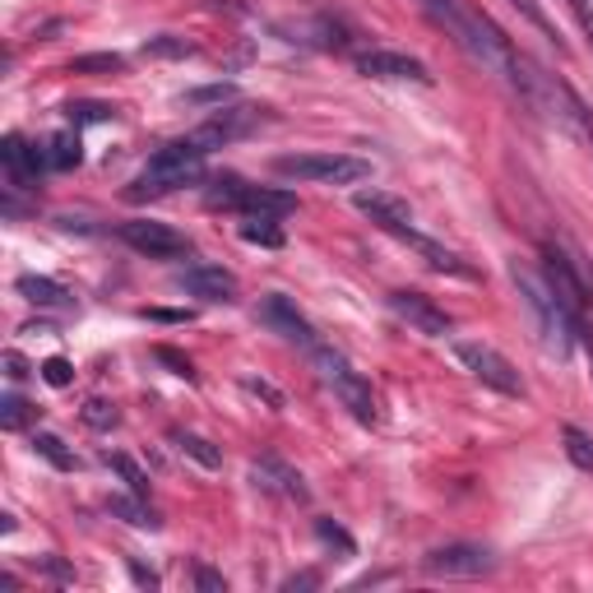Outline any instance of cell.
<instances>
[{
    "mask_svg": "<svg viewBox=\"0 0 593 593\" xmlns=\"http://www.w3.org/2000/svg\"><path fill=\"white\" fill-rule=\"evenodd\" d=\"M256 121H260V112H256V108H237V112H223V116H214V121H204L195 135H200L209 148H214V144H227V139L246 135Z\"/></svg>",
    "mask_w": 593,
    "mask_h": 593,
    "instance_id": "e0dca14e",
    "label": "cell"
},
{
    "mask_svg": "<svg viewBox=\"0 0 593 593\" xmlns=\"http://www.w3.org/2000/svg\"><path fill=\"white\" fill-rule=\"evenodd\" d=\"M357 214H367L380 232H394V237H404V232L413 227L409 200L390 195V190H362V195H357Z\"/></svg>",
    "mask_w": 593,
    "mask_h": 593,
    "instance_id": "4fadbf2b",
    "label": "cell"
},
{
    "mask_svg": "<svg viewBox=\"0 0 593 593\" xmlns=\"http://www.w3.org/2000/svg\"><path fill=\"white\" fill-rule=\"evenodd\" d=\"M83 422L98 432H108V427H116V409L108 404V399H89V404H83Z\"/></svg>",
    "mask_w": 593,
    "mask_h": 593,
    "instance_id": "1f68e13d",
    "label": "cell"
},
{
    "mask_svg": "<svg viewBox=\"0 0 593 593\" xmlns=\"http://www.w3.org/2000/svg\"><path fill=\"white\" fill-rule=\"evenodd\" d=\"M158 362H167V367H172V376H186V380H195V367H190L186 357H181V353H172V348H158Z\"/></svg>",
    "mask_w": 593,
    "mask_h": 593,
    "instance_id": "e575fe53",
    "label": "cell"
},
{
    "mask_svg": "<svg viewBox=\"0 0 593 593\" xmlns=\"http://www.w3.org/2000/svg\"><path fill=\"white\" fill-rule=\"evenodd\" d=\"M131 575H135V584H144V589H158V575H154V570H144L139 561H131Z\"/></svg>",
    "mask_w": 593,
    "mask_h": 593,
    "instance_id": "74e56055",
    "label": "cell"
},
{
    "mask_svg": "<svg viewBox=\"0 0 593 593\" xmlns=\"http://www.w3.org/2000/svg\"><path fill=\"white\" fill-rule=\"evenodd\" d=\"M260 321H265L273 334H283L288 344H296V348H306V353L321 348V338H315L311 321L288 302L283 292H269V296H265V302H260Z\"/></svg>",
    "mask_w": 593,
    "mask_h": 593,
    "instance_id": "8fae6325",
    "label": "cell"
},
{
    "mask_svg": "<svg viewBox=\"0 0 593 593\" xmlns=\"http://www.w3.org/2000/svg\"><path fill=\"white\" fill-rule=\"evenodd\" d=\"M455 362L469 371L473 380H482L486 390H496V394H524V380L511 367V357H501L492 344H482V338H459V344H455Z\"/></svg>",
    "mask_w": 593,
    "mask_h": 593,
    "instance_id": "52a82bcc",
    "label": "cell"
},
{
    "mask_svg": "<svg viewBox=\"0 0 593 593\" xmlns=\"http://www.w3.org/2000/svg\"><path fill=\"white\" fill-rule=\"evenodd\" d=\"M108 463H112V473H121V482L131 486L135 496H148V473L139 469V463H135L131 455H121V450H116V455H108Z\"/></svg>",
    "mask_w": 593,
    "mask_h": 593,
    "instance_id": "484cf974",
    "label": "cell"
},
{
    "mask_svg": "<svg viewBox=\"0 0 593 593\" xmlns=\"http://www.w3.org/2000/svg\"><path fill=\"white\" fill-rule=\"evenodd\" d=\"M0 163H5V177H10L14 190H29V186H37L42 167H47V154H42V148H33L29 139L5 135V144H0Z\"/></svg>",
    "mask_w": 593,
    "mask_h": 593,
    "instance_id": "9a60e30c",
    "label": "cell"
},
{
    "mask_svg": "<svg viewBox=\"0 0 593 593\" xmlns=\"http://www.w3.org/2000/svg\"><path fill=\"white\" fill-rule=\"evenodd\" d=\"M315 538L329 542V547H338V552H344V557H353V552H357V542H353V538H348L338 524H329V519H315Z\"/></svg>",
    "mask_w": 593,
    "mask_h": 593,
    "instance_id": "4dcf8cb0",
    "label": "cell"
},
{
    "mask_svg": "<svg viewBox=\"0 0 593 593\" xmlns=\"http://www.w3.org/2000/svg\"><path fill=\"white\" fill-rule=\"evenodd\" d=\"M29 417H33V404H29V399H19V394H5V399H0V427H5V432L29 427Z\"/></svg>",
    "mask_w": 593,
    "mask_h": 593,
    "instance_id": "83f0119b",
    "label": "cell"
},
{
    "mask_svg": "<svg viewBox=\"0 0 593 593\" xmlns=\"http://www.w3.org/2000/svg\"><path fill=\"white\" fill-rule=\"evenodd\" d=\"M172 445L186 455V459H195L200 469H223V450L214 440H204L200 432H172Z\"/></svg>",
    "mask_w": 593,
    "mask_h": 593,
    "instance_id": "d6986e66",
    "label": "cell"
},
{
    "mask_svg": "<svg viewBox=\"0 0 593 593\" xmlns=\"http://www.w3.org/2000/svg\"><path fill=\"white\" fill-rule=\"evenodd\" d=\"M204 158H209V144L200 135L163 144L158 154L144 163V172L131 181L125 195H131V200H154V195H167V190H177V186H190L204 172Z\"/></svg>",
    "mask_w": 593,
    "mask_h": 593,
    "instance_id": "7a4b0ae2",
    "label": "cell"
},
{
    "mask_svg": "<svg viewBox=\"0 0 593 593\" xmlns=\"http://www.w3.org/2000/svg\"><path fill=\"white\" fill-rule=\"evenodd\" d=\"M47 167H56V172H66V167H75L79 158H83V148H79V135H70V131H60V135H52L47 139Z\"/></svg>",
    "mask_w": 593,
    "mask_h": 593,
    "instance_id": "7402d4cb",
    "label": "cell"
},
{
    "mask_svg": "<svg viewBox=\"0 0 593 593\" xmlns=\"http://www.w3.org/2000/svg\"><path fill=\"white\" fill-rule=\"evenodd\" d=\"M511 5H515V10H519V14H524V19H528V24H534V29H542L547 37L557 42V29H552V19H547V10L538 5V0H511Z\"/></svg>",
    "mask_w": 593,
    "mask_h": 593,
    "instance_id": "d6a6232c",
    "label": "cell"
},
{
    "mask_svg": "<svg viewBox=\"0 0 593 593\" xmlns=\"http://www.w3.org/2000/svg\"><path fill=\"white\" fill-rule=\"evenodd\" d=\"M209 204H223V209H242V214H265V219H279L296 209V195L288 190H273V186H250L242 177H214L209 181Z\"/></svg>",
    "mask_w": 593,
    "mask_h": 593,
    "instance_id": "8992f818",
    "label": "cell"
},
{
    "mask_svg": "<svg viewBox=\"0 0 593 593\" xmlns=\"http://www.w3.org/2000/svg\"><path fill=\"white\" fill-rule=\"evenodd\" d=\"M144 56H163V60H186V56H195V47H190L186 37H172V33H163V37H148V42H144Z\"/></svg>",
    "mask_w": 593,
    "mask_h": 593,
    "instance_id": "4316f807",
    "label": "cell"
},
{
    "mask_svg": "<svg viewBox=\"0 0 593 593\" xmlns=\"http://www.w3.org/2000/svg\"><path fill=\"white\" fill-rule=\"evenodd\" d=\"M5 376H10L14 385H19V380L29 376V362H24V357H19V353H5Z\"/></svg>",
    "mask_w": 593,
    "mask_h": 593,
    "instance_id": "8d00e7d4",
    "label": "cell"
},
{
    "mask_svg": "<svg viewBox=\"0 0 593 593\" xmlns=\"http://www.w3.org/2000/svg\"><path fill=\"white\" fill-rule=\"evenodd\" d=\"M511 279H515V288H519V296H524L528 315H534L542 348L557 353V357H566V353H570V338L580 334V315L566 311V302H561L552 288H547V279H538V273H528V269L515 265Z\"/></svg>",
    "mask_w": 593,
    "mask_h": 593,
    "instance_id": "3957f363",
    "label": "cell"
},
{
    "mask_svg": "<svg viewBox=\"0 0 593 593\" xmlns=\"http://www.w3.org/2000/svg\"><path fill=\"white\" fill-rule=\"evenodd\" d=\"M315 584H321V580H315V575H292V580H288L283 589L292 593V589H315Z\"/></svg>",
    "mask_w": 593,
    "mask_h": 593,
    "instance_id": "f35d334b",
    "label": "cell"
},
{
    "mask_svg": "<svg viewBox=\"0 0 593 593\" xmlns=\"http://www.w3.org/2000/svg\"><path fill=\"white\" fill-rule=\"evenodd\" d=\"M311 357H315V367H321V380L334 390L338 404H344L357 422H362V427H371V422H376V394H371V380H367L362 371H357L344 353H334V348H325V344L315 348Z\"/></svg>",
    "mask_w": 593,
    "mask_h": 593,
    "instance_id": "5b68a950",
    "label": "cell"
},
{
    "mask_svg": "<svg viewBox=\"0 0 593 593\" xmlns=\"http://www.w3.org/2000/svg\"><path fill=\"white\" fill-rule=\"evenodd\" d=\"M195 584L204 593H227V580L219 575V570H209V566H195Z\"/></svg>",
    "mask_w": 593,
    "mask_h": 593,
    "instance_id": "836d02e7",
    "label": "cell"
},
{
    "mask_svg": "<svg viewBox=\"0 0 593 593\" xmlns=\"http://www.w3.org/2000/svg\"><path fill=\"white\" fill-rule=\"evenodd\" d=\"M273 172L311 186H357L371 177V163L353 154H283L273 158Z\"/></svg>",
    "mask_w": 593,
    "mask_h": 593,
    "instance_id": "277c9868",
    "label": "cell"
},
{
    "mask_svg": "<svg viewBox=\"0 0 593 593\" xmlns=\"http://www.w3.org/2000/svg\"><path fill=\"white\" fill-rule=\"evenodd\" d=\"M121 242L131 246V250H139V256H148V260H177V256H186L190 250V242L181 237L177 227H167V223H125L121 227Z\"/></svg>",
    "mask_w": 593,
    "mask_h": 593,
    "instance_id": "30bf717a",
    "label": "cell"
},
{
    "mask_svg": "<svg viewBox=\"0 0 593 593\" xmlns=\"http://www.w3.org/2000/svg\"><path fill=\"white\" fill-rule=\"evenodd\" d=\"M422 570L436 580H478V575H492L496 557L478 542H450V547H436V552L422 557Z\"/></svg>",
    "mask_w": 593,
    "mask_h": 593,
    "instance_id": "ba28073f",
    "label": "cell"
},
{
    "mask_svg": "<svg viewBox=\"0 0 593 593\" xmlns=\"http://www.w3.org/2000/svg\"><path fill=\"white\" fill-rule=\"evenodd\" d=\"M14 288H19V296H24V302H33V306H66V302H70V292L60 288L56 279H42V273H24V279H19Z\"/></svg>",
    "mask_w": 593,
    "mask_h": 593,
    "instance_id": "ac0fdd59",
    "label": "cell"
},
{
    "mask_svg": "<svg viewBox=\"0 0 593 593\" xmlns=\"http://www.w3.org/2000/svg\"><path fill=\"white\" fill-rule=\"evenodd\" d=\"M237 89H227V83H214V89H195V93H186L190 102H223V98H232Z\"/></svg>",
    "mask_w": 593,
    "mask_h": 593,
    "instance_id": "d590c367",
    "label": "cell"
},
{
    "mask_svg": "<svg viewBox=\"0 0 593 593\" xmlns=\"http://www.w3.org/2000/svg\"><path fill=\"white\" fill-rule=\"evenodd\" d=\"M422 10H427L436 24L455 37V47H459L463 56L478 60L482 70H492L496 79H505V83H511V89L524 98V89H528V66H534V60H524V56L515 52V42L505 37L482 10L463 5V0H422Z\"/></svg>",
    "mask_w": 593,
    "mask_h": 593,
    "instance_id": "6da1fadb",
    "label": "cell"
},
{
    "mask_svg": "<svg viewBox=\"0 0 593 593\" xmlns=\"http://www.w3.org/2000/svg\"><path fill=\"white\" fill-rule=\"evenodd\" d=\"M37 371H42V380H47L52 390H66L70 380H75V367L66 362V357H47V362H42Z\"/></svg>",
    "mask_w": 593,
    "mask_h": 593,
    "instance_id": "f546056e",
    "label": "cell"
},
{
    "mask_svg": "<svg viewBox=\"0 0 593 593\" xmlns=\"http://www.w3.org/2000/svg\"><path fill=\"white\" fill-rule=\"evenodd\" d=\"M250 482H256L260 492L288 496V501H306V496H311V492H306V482H302V473L288 469V463H283V459H273V455H265V459L250 463Z\"/></svg>",
    "mask_w": 593,
    "mask_h": 593,
    "instance_id": "2e32d148",
    "label": "cell"
},
{
    "mask_svg": "<svg viewBox=\"0 0 593 593\" xmlns=\"http://www.w3.org/2000/svg\"><path fill=\"white\" fill-rule=\"evenodd\" d=\"M181 288L190 292V296H200V302H237V273H227L223 265H190L186 273H181Z\"/></svg>",
    "mask_w": 593,
    "mask_h": 593,
    "instance_id": "5bb4252c",
    "label": "cell"
},
{
    "mask_svg": "<svg viewBox=\"0 0 593 593\" xmlns=\"http://www.w3.org/2000/svg\"><path fill=\"white\" fill-rule=\"evenodd\" d=\"M33 455H42L47 463H56L60 473L79 469V455H75V450H70V445L60 440V436H52V432H37V436H33Z\"/></svg>",
    "mask_w": 593,
    "mask_h": 593,
    "instance_id": "44dd1931",
    "label": "cell"
},
{
    "mask_svg": "<svg viewBox=\"0 0 593 593\" xmlns=\"http://www.w3.org/2000/svg\"><path fill=\"white\" fill-rule=\"evenodd\" d=\"M242 242H250V246H265V250H279V246H283V232L273 227V219H265V214H250V219L242 223Z\"/></svg>",
    "mask_w": 593,
    "mask_h": 593,
    "instance_id": "603a6c76",
    "label": "cell"
},
{
    "mask_svg": "<svg viewBox=\"0 0 593 593\" xmlns=\"http://www.w3.org/2000/svg\"><path fill=\"white\" fill-rule=\"evenodd\" d=\"M70 70H75V75H121L125 60H121L116 52H98V56H75Z\"/></svg>",
    "mask_w": 593,
    "mask_h": 593,
    "instance_id": "d4e9b609",
    "label": "cell"
},
{
    "mask_svg": "<svg viewBox=\"0 0 593 593\" xmlns=\"http://www.w3.org/2000/svg\"><path fill=\"white\" fill-rule=\"evenodd\" d=\"M390 311L404 321L409 329H417V334H427V338H445L455 329V321L445 315L432 296H422V292H413V288H399V292H390Z\"/></svg>",
    "mask_w": 593,
    "mask_h": 593,
    "instance_id": "9c48e42d",
    "label": "cell"
},
{
    "mask_svg": "<svg viewBox=\"0 0 593 593\" xmlns=\"http://www.w3.org/2000/svg\"><path fill=\"white\" fill-rule=\"evenodd\" d=\"M108 511L116 515V519H125V524H135V528H158L163 519L154 515V505H144V496H112L108 501Z\"/></svg>",
    "mask_w": 593,
    "mask_h": 593,
    "instance_id": "ffe728a7",
    "label": "cell"
},
{
    "mask_svg": "<svg viewBox=\"0 0 593 593\" xmlns=\"http://www.w3.org/2000/svg\"><path fill=\"white\" fill-rule=\"evenodd\" d=\"M66 116L75 125H98V121H116V108L112 102H70Z\"/></svg>",
    "mask_w": 593,
    "mask_h": 593,
    "instance_id": "f1b7e54d",
    "label": "cell"
},
{
    "mask_svg": "<svg viewBox=\"0 0 593 593\" xmlns=\"http://www.w3.org/2000/svg\"><path fill=\"white\" fill-rule=\"evenodd\" d=\"M357 70L367 79H394V83H432L427 66L404 52H362L357 56Z\"/></svg>",
    "mask_w": 593,
    "mask_h": 593,
    "instance_id": "7c38bea8",
    "label": "cell"
},
{
    "mask_svg": "<svg viewBox=\"0 0 593 593\" xmlns=\"http://www.w3.org/2000/svg\"><path fill=\"white\" fill-rule=\"evenodd\" d=\"M561 440H566L570 463H575V469H584V473H593V436H589L584 427H561Z\"/></svg>",
    "mask_w": 593,
    "mask_h": 593,
    "instance_id": "cb8c5ba5",
    "label": "cell"
}]
</instances>
